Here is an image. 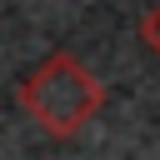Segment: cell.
<instances>
[{
	"label": "cell",
	"instance_id": "2",
	"mask_svg": "<svg viewBox=\"0 0 160 160\" xmlns=\"http://www.w3.org/2000/svg\"><path fill=\"white\" fill-rule=\"evenodd\" d=\"M140 40L160 55V5H150V10H145V20H140Z\"/></svg>",
	"mask_w": 160,
	"mask_h": 160
},
{
	"label": "cell",
	"instance_id": "1",
	"mask_svg": "<svg viewBox=\"0 0 160 160\" xmlns=\"http://www.w3.org/2000/svg\"><path fill=\"white\" fill-rule=\"evenodd\" d=\"M105 105V85L95 80L90 65H80L75 55H50L25 85H20V110L45 130V135H75L80 125H90Z\"/></svg>",
	"mask_w": 160,
	"mask_h": 160
}]
</instances>
